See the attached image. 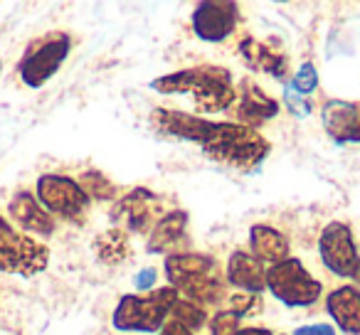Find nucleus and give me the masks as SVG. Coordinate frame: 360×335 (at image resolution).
<instances>
[{
	"mask_svg": "<svg viewBox=\"0 0 360 335\" xmlns=\"http://www.w3.org/2000/svg\"><path fill=\"white\" fill-rule=\"evenodd\" d=\"M200 148L207 158L217 160L227 168L252 173L266 160L271 143L257 129L242 126L237 121H217L210 138Z\"/></svg>",
	"mask_w": 360,
	"mask_h": 335,
	"instance_id": "1",
	"label": "nucleus"
},
{
	"mask_svg": "<svg viewBox=\"0 0 360 335\" xmlns=\"http://www.w3.org/2000/svg\"><path fill=\"white\" fill-rule=\"evenodd\" d=\"M178 298L180 294L173 286L146 291V294H126L116 303L111 323L121 333H158Z\"/></svg>",
	"mask_w": 360,
	"mask_h": 335,
	"instance_id": "2",
	"label": "nucleus"
},
{
	"mask_svg": "<svg viewBox=\"0 0 360 335\" xmlns=\"http://www.w3.org/2000/svg\"><path fill=\"white\" fill-rule=\"evenodd\" d=\"M266 291L289 308H306L323 296V284L306 269L304 261L289 256L266 269Z\"/></svg>",
	"mask_w": 360,
	"mask_h": 335,
	"instance_id": "3",
	"label": "nucleus"
},
{
	"mask_svg": "<svg viewBox=\"0 0 360 335\" xmlns=\"http://www.w3.org/2000/svg\"><path fill=\"white\" fill-rule=\"evenodd\" d=\"M72 50V37L67 32H47V35L37 37L27 45L25 55H22L20 65H18V74H20L22 84L30 89H40L45 86L52 77L60 72L65 60L70 57Z\"/></svg>",
	"mask_w": 360,
	"mask_h": 335,
	"instance_id": "4",
	"label": "nucleus"
},
{
	"mask_svg": "<svg viewBox=\"0 0 360 335\" xmlns=\"http://www.w3.org/2000/svg\"><path fill=\"white\" fill-rule=\"evenodd\" d=\"M50 264V249L35 237L18 232L0 215V271L20 276L42 274Z\"/></svg>",
	"mask_w": 360,
	"mask_h": 335,
	"instance_id": "5",
	"label": "nucleus"
},
{
	"mask_svg": "<svg viewBox=\"0 0 360 335\" xmlns=\"http://www.w3.org/2000/svg\"><path fill=\"white\" fill-rule=\"evenodd\" d=\"M35 197L52 217H62V220L77 222V225L84 222L91 202L75 178L60 176V173H45L37 178Z\"/></svg>",
	"mask_w": 360,
	"mask_h": 335,
	"instance_id": "6",
	"label": "nucleus"
},
{
	"mask_svg": "<svg viewBox=\"0 0 360 335\" xmlns=\"http://www.w3.org/2000/svg\"><path fill=\"white\" fill-rule=\"evenodd\" d=\"M319 254L330 274L348 281H360V251L348 225L333 220L321 230Z\"/></svg>",
	"mask_w": 360,
	"mask_h": 335,
	"instance_id": "7",
	"label": "nucleus"
},
{
	"mask_svg": "<svg viewBox=\"0 0 360 335\" xmlns=\"http://www.w3.org/2000/svg\"><path fill=\"white\" fill-rule=\"evenodd\" d=\"M191 94L200 114H220V111L235 106L237 101V89L230 70L215 65L198 67V79L193 84Z\"/></svg>",
	"mask_w": 360,
	"mask_h": 335,
	"instance_id": "8",
	"label": "nucleus"
},
{
	"mask_svg": "<svg viewBox=\"0 0 360 335\" xmlns=\"http://www.w3.org/2000/svg\"><path fill=\"white\" fill-rule=\"evenodd\" d=\"M193 32L205 42H225L240 22V8L232 0H205L193 11Z\"/></svg>",
	"mask_w": 360,
	"mask_h": 335,
	"instance_id": "9",
	"label": "nucleus"
},
{
	"mask_svg": "<svg viewBox=\"0 0 360 335\" xmlns=\"http://www.w3.org/2000/svg\"><path fill=\"white\" fill-rule=\"evenodd\" d=\"M148 121L160 136H168V138H178V140H191V143L198 145H202L210 138L212 129L217 124V121H210L205 116L188 114V111H178V109H155Z\"/></svg>",
	"mask_w": 360,
	"mask_h": 335,
	"instance_id": "10",
	"label": "nucleus"
},
{
	"mask_svg": "<svg viewBox=\"0 0 360 335\" xmlns=\"http://www.w3.org/2000/svg\"><path fill=\"white\" fill-rule=\"evenodd\" d=\"M163 271H165L168 286H173L178 294H183L191 284H195V281L220 271V266L207 254H198V251H175V254L165 256Z\"/></svg>",
	"mask_w": 360,
	"mask_h": 335,
	"instance_id": "11",
	"label": "nucleus"
},
{
	"mask_svg": "<svg viewBox=\"0 0 360 335\" xmlns=\"http://www.w3.org/2000/svg\"><path fill=\"white\" fill-rule=\"evenodd\" d=\"M321 121H323V131L333 143H360V104L330 99L323 104Z\"/></svg>",
	"mask_w": 360,
	"mask_h": 335,
	"instance_id": "12",
	"label": "nucleus"
},
{
	"mask_svg": "<svg viewBox=\"0 0 360 335\" xmlns=\"http://www.w3.org/2000/svg\"><path fill=\"white\" fill-rule=\"evenodd\" d=\"M235 109L237 124L257 129V126L266 124V121H271L279 114V101L271 99L269 94H264L262 86L255 84L252 79H242L240 89H237Z\"/></svg>",
	"mask_w": 360,
	"mask_h": 335,
	"instance_id": "13",
	"label": "nucleus"
},
{
	"mask_svg": "<svg viewBox=\"0 0 360 335\" xmlns=\"http://www.w3.org/2000/svg\"><path fill=\"white\" fill-rule=\"evenodd\" d=\"M158 197L148 190V188H134L129 195H124L111 210V220L116 225L124 227L131 232H146L150 225V215L155 210Z\"/></svg>",
	"mask_w": 360,
	"mask_h": 335,
	"instance_id": "14",
	"label": "nucleus"
},
{
	"mask_svg": "<svg viewBox=\"0 0 360 335\" xmlns=\"http://www.w3.org/2000/svg\"><path fill=\"white\" fill-rule=\"evenodd\" d=\"M225 281L242 294H264L266 291V269L252 251L237 249L230 254L225 266Z\"/></svg>",
	"mask_w": 360,
	"mask_h": 335,
	"instance_id": "15",
	"label": "nucleus"
},
{
	"mask_svg": "<svg viewBox=\"0 0 360 335\" xmlns=\"http://www.w3.org/2000/svg\"><path fill=\"white\" fill-rule=\"evenodd\" d=\"M8 212L18 225L25 230V235L52 237L55 235V217L37 202L30 190H18L8 202Z\"/></svg>",
	"mask_w": 360,
	"mask_h": 335,
	"instance_id": "16",
	"label": "nucleus"
},
{
	"mask_svg": "<svg viewBox=\"0 0 360 335\" xmlns=\"http://www.w3.org/2000/svg\"><path fill=\"white\" fill-rule=\"evenodd\" d=\"M326 310L345 335H360V286L343 284L326 296Z\"/></svg>",
	"mask_w": 360,
	"mask_h": 335,
	"instance_id": "17",
	"label": "nucleus"
},
{
	"mask_svg": "<svg viewBox=\"0 0 360 335\" xmlns=\"http://www.w3.org/2000/svg\"><path fill=\"white\" fill-rule=\"evenodd\" d=\"M237 55L242 57L247 67L252 72H264V74H271L276 79H286V67H289V60H286L281 52H274L269 45L255 40V37H242L237 42Z\"/></svg>",
	"mask_w": 360,
	"mask_h": 335,
	"instance_id": "18",
	"label": "nucleus"
},
{
	"mask_svg": "<svg viewBox=\"0 0 360 335\" xmlns=\"http://www.w3.org/2000/svg\"><path fill=\"white\" fill-rule=\"evenodd\" d=\"M250 251L262 264H279L289 259V239L276 227L257 222L250 227Z\"/></svg>",
	"mask_w": 360,
	"mask_h": 335,
	"instance_id": "19",
	"label": "nucleus"
},
{
	"mask_svg": "<svg viewBox=\"0 0 360 335\" xmlns=\"http://www.w3.org/2000/svg\"><path fill=\"white\" fill-rule=\"evenodd\" d=\"M186 227H188L186 210L165 212V215L153 225V230H150L148 242H146V251H148V254H163L165 249H170V247H175L180 239H183Z\"/></svg>",
	"mask_w": 360,
	"mask_h": 335,
	"instance_id": "20",
	"label": "nucleus"
},
{
	"mask_svg": "<svg viewBox=\"0 0 360 335\" xmlns=\"http://www.w3.org/2000/svg\"><path fill=\"white\" fill-rule=\"evenodd\" d=\"M129 237L121 227H111V230L101 232L94 239V254L101 264L106 266H119L121 261L129 259Z\"/></svg>",
	"mask_w": 360,
	"mask_h": 335,
	"instance_id": "21",
	"label": "nucleus"
},
{
	"mask_svg": "<svg viewBox=\"0 0 360 335\" xmlns=\"http://www.w3.org/2000/svg\"><path fill=\"white\" fill-rule=\"evenodd\" d=\"M198 79V67H188V70L170 72V74L155 77L150 81V89L158 94H191L193 84Z\"/></svg>",
	"mask_w": 360,
	"mask_h": 335,
	"instance_id": "22",
	"label": "nucleus"
},
{
	"mask_svg": "<svg viewBox=\"0 0 360 335\" xmlns=\"http://www.w3.org/2000/svg\"><path fill=\"white\" fill-rule=\"evenodd\" d=\"M170 320H175V323H180L183 328L191 330V333H195V330L205 328L207 310L202 308V306L193 303V301H188V298L180 296V298L175 301L173 310H170Z\"/></svg>",
	"mask_w": 360,
	"mask_h": 335,
	"instance_id": "23",
	"label": "nucleus"
},
{
	"mask_svg": "<svg viewBox=\"0 0 360 335\" xmlns=\"http://www.w3.org/2000/svg\"><path fill=\"white\" fill-rule=\"evenodd\" d=\"M77 183L82 185V190L86 192L89 200L104 202V200H114V197L119 195L116 185L101 171H84L79 178H77Z\"/></svg>",
	"mask_w": 360,
	"mask_h": 335,
	"instance_id": "24",
	"label": "nucleus"
},
{
	"mask_svg": "<svg viewBox=\"0 0 360 335\" xmlns=\"http://www.w3.org/2000/svg\"><path fill=\"white\" fill-rule=\"evenodd\" d=\"M262 308H264V303H262L259 294H242V291H237V294H232L227 298V310H232L237 318H250V315L262 313Z\"/></svg>",
	"mask_w": 360,
	"mask_h": 335,
	"instance_id": "25",
	"label": "nucleus"
},
{
	"mask_svg": "<svg viewBox=\"0 0 360 335\" xmlns=\"http://www.w3.org/2000/svg\"><path fill=\"white\" fill-rule=\"evenodd\" d=\"M289 86L301 96L316 91V86H319V72H316V67L311 65V62H304V65L299 67V72L294 74V79H291Z\"/></svg>",
	"mask_w": 360,
	"mask_h": 335,
	"instance_id": "26",
	"label": "nucleus"
},
{
	"mask_svg": "<svg viewBox=\"0 0 360 335\" xmlns=\"http://www.w3.org/2000/svg\"><path fill=\"white\" fill-rule=\"evenodd\" d=\"M240 323H242V318H237L232 310L222 308L210 318V335H237Z\"/></svg>",
	"mask_w": 360,
	"mask_h": 335,
	"instance_id": "27",
	"label": "nucleus"
},
{
	"mask_svg": "<svg viewBox=\"0 0 360 335\" xmlns=\"http://www.w3.org/2000/svg\"><path fill=\"white\" fill-rule=\"evenodd\" d=\"M284 104L289 106V111L294 116H299V119H306V116L311 114V104L304 99L301 94H296L291 86H286V94H284Z\"/></svg>",
	"mask_w": 360,
	"mask_h": 335,
	"instance_id": "28",
	"label": "nucleus"
},
{
	"mask_svg": "<svg viewBox=\"0 0 360 335\" xmlns=\"http://www.w3.org/2000/svg\"><path fill=\"white\" fill-rule=\"evenodd\" d=\"M155 269H143L141 274H136V279H134V284H136V289H141V291H153V286H155Z\"/></svg>",
	"mask_w": 360,
	"mask_h": 335,
	"instance_id": "29",
	"label": "nucleus"
},
{
	"mask_svg": "<svg viewBox=\"0 0 360 335\" xmlns=\"http://www.w3.org/2000/svg\"><path fill=\"white\" fill-rule=\"evenodd\" d=\"M294 335H335V330L326 323H316V325H301L294 330Z\"/></svg>",
	"mask_w": 360,
	"mask_h": 335,
	"instance_id": "30",
	"label": "nucleus"
},
{
	"mask_svg": "<svg viewBox=\"0 0 360 335\" xmlns=\"http://www.w3.org/2000/svg\"><path fill=\"white\" fill-rule=\"evenodd\" d=\"M155 335H195V333H191V330L183 328V325L175 323V320H165V325Z\"/></svg>",
	"mask_w": 360,
	"mask_h": 335,
	"instance_id": "31",
	"label": "nucleus"
},
{
	"mask_svg": "<svg viewBox=\"0 0 360 335\" xmlns=\"http://www.w3.org/2000/svg\"><path fill=\"white\" fill-rule=\"evenodd\" d=\"M237 335H274L269 328H262V325H247V328H240Z\"/></svg>",
	"mask_w": 360,
	"mask_h": 335,
	"instance_id": "32",
	"label": "nucleus"
},
{
	"mask_svg": "<svg viewBox=\"0 0 360 335\" xmlns=\"http://www.w3.org/2000/svg\"><path fill=\"white\" fill-rule=\"evenodd\" d=\"M0 70H3V62H0Z\"/></svg>",
	"mask_w": 360,
	"mask_h": 335,
	"instance_id": "33",
	"label": "nucleus"
}]
</instances>
